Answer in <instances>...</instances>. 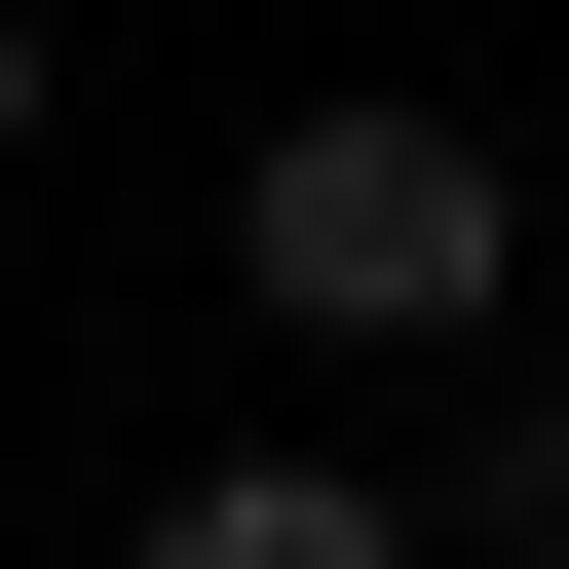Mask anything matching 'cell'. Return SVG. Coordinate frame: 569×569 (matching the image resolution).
<instances>
[{
  "instance_id": "6da1fadb",
  "label": "cell",
  "mask_w": 569,
  "mask_h": 569,
  "mask_svg": "<svg viewBox=\"0 0 569 569\" xmlns=\"http://www.w3.org/2000/svg\"><path fill=\"white\" fill-rule=\"evenodd\" d=\"M228 266H266V305H305V342H456L493 305V114H266V190H228Z\"/></svg>"
},
{
  "instance_id": "7a4b0ae2",
  "label": "cell",
  "mask_w": 569,
  "mask_h": 569,
  "mask_svg": "<svg viewBox=\"0 0 569 569\" xmlns=\"http://www.w3.org/2000/svg\"><path fill=\"white\" fill-rule=\"evenodd\" d=\"M114 569H418V531H380V493H342V456H190V493H152V531H114Z\"/></svg>"
},
{
  "instance_id": "277c9868",
  "label": "cell",
  "mask_w": 569,
  "mask_h": 569,
  "mask_svg": "<svg viewBox=\"0 0 569 569\" xmlns=\"http://www.w3.org/2000/svg\"><path fill=\"white\" fill-rule=\"evenodd\" d=\"M0 152H39V0H0Z\"/></svg>"
},
{
  "instance_id": "3957f363",
  "label": "cell",
  "mask_w": 569,
  "mask_h": 569,
  "mask_svg": "<svg viewBox=\"0 0 569 569\" xmlns=\"http://www.w3.org/2000/svg\"><path fill=\"white\" fill-rule=\"evenodd\" d=\"M380 531H493V569H569V380H531V418H456V493H380Z\"/></svg>"
}]
</instances>
